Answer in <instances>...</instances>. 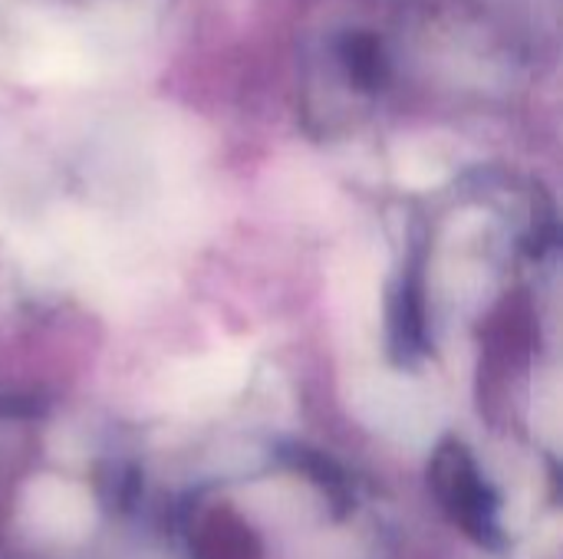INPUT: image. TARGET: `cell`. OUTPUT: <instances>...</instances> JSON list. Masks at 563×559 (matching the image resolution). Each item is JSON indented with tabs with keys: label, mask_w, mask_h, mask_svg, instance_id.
Masks as SVG:
<instances>
[{
	"label": "cell",
	"mask_w": 563,
	"mask_h": 559,
	"mask_svg": "<svg viewBox=\"0 0 563 559\" xmlns=\"http://www.w3.org/2000/svg\"><path fill=\"white\" fill-rule=\"evenodd\" d=\"M435 488L439 494L445 497V504L455 511V517L475 534V537H488L495 530V504H492V494L488 488L482 484L475 465L468 461V455L462 448H445L439 458H435Z\"/></svg>",
	"instance_id": "1"
}]
</instances>
